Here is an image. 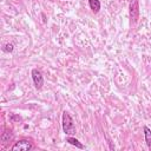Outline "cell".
<instances>
[{
  "label": "cell",
  "mask_w": 151,
  "mask_h": 151,
  "mask_svg": "<svg viewBox=\"0 0 151 151\" xmlns=\"http://www.w3.org/2000/svg\"><path fill=\"white\" fill-rule=\"evenodd\" d=\"M63 131L66 133V134H74L76 133V127H74V124H73V120L71 118V116L65 111L63 112Z\"/></svg>",
  "instance_id": "1"
},
{
  "label": "cell",
  "mask_w": 151,
  "mask_h": 151,
  "mask_svg": "<svg viewBox=\"0 0 151 151\" xmlns=\"http://www.w3.org/2000/svg\"><path fill=\"white\" fill-rule=\"evenodd\" d=\"M32 149H33V145L27 139H21L12 146V151H28V150H32Z\"/></svg>",
  "instance_id": "2"
},
{
  "label": "cell",
  "mask_w": 151,
  "mask_h": 151,
  "mask_svg": "<svg viewBox=\"0 0 151 151\" xmlns=\"http://www.w3.org/2000/svg\"><path fill=\"white\" fill-rule=\"evenodd\" d=\"M31 74H32V79H33V83H34L35 88H38V90L41 88L42 85H44V78H42L40 71H38L37 68H33L32 72H31Z\"/></svg>",
  "instance_id": "3"
},
{
  "label": "cell",
  "mask_w": 151,
  "mask_h": 151,
  "mask_svg": "<svg viewBox=\"0 0 151 151\" xmlns=\"http://www.w3.org/2000/svg\"><path fill=\"white\" fill-rule=\"evenodd\" d=\"M139 15V7H138V0H131L130 2V18L132 22H136Z\"/></svg>",
  "instance_id": "4"
},
{
  "label": "cell",
  "mask_w": 151,
  "mask_h": 151,
  "mask_svg": "<svg viewBox=\"0 0 151 151\" xmlns=\"http://www.w3.org/2000/svg\"><path fill=\"white\" fill-rule=\"evenodd\" d=\"M88 4H90V7H91L93 13H98L99 12V9H100L99 0H88Z\"/></svg>",
  "instance_id": "5"
},
{
  "label": "cell",
  "mask_w": 151,
  "mask_h": 151,
  "mask_svg": "<svg viewBox=\"0 0 151 151\" xmlns=\"http://www.w3.org/2000/svg\"><path fill=\"white\" fill-rule=\"evenodd\" d=\"M144 136H145V142L149 149H151V130L147 126H144Z\"/></svg>",
  "instance_id": "6"
},
{
  "label": "cell",
  "mask_w": 151,
  "mask_h": 151,
  "mask_svg": "<svg viewBox=\"0 0 151 151\" xmlns=\"http://www.w3.org/2000/svg\"><path fill=\"white\" fill-rule=\"evenodd\" d=\"M66 142H67L68 144H71V145H74V146H76V147H78V149H84V145H83V144H80V143H79V140H78V139H76V138L67 137V138H66Z\"/></svg>",
  "instance_id": "7"
},
{
  "label": "cell",
  "mask_w": 151,
  "mask_h": 151,
  "mask_svg": "<svg viewBox=\"0 0 151 151\" xmlns=\"http://www.w3.org/2000/svg\"><path fill=\"white\" fill-rule=\"evenodd\" d=\"M12 136H11V133L8 132V131H5L4 133H2V136H1V140L4 142V143H6L7 140H9V138H11Z\"/></svg>",
  "instance_id": "8"
},
{
  "label": "cell",
  "mask_w": 151,
  "mask_h": 151,
  "mask_svg": "<svg viewBox=\"0 0 151 151\" xmlns=\"http://www.w3.org/2000/svg\"><path fill=\"white\" fill-rule=\"evenodd\" d=\"M4 51L5 52H12L13 51V44H6L5 45V47H4Z\"/></svg>",
  "instance_id": "9"
}]
</instances>
